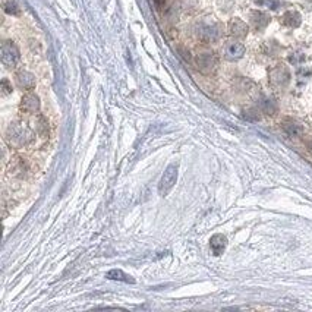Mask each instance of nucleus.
Returning a JSON list of instances; mask_svg holds the SVG:
<instances>
[{"label":"nucleus","instance_id":"nucleus-1","mask_svg":"<svg viewBox=\"0 0 312 312\" xmlns=\"http://www.w3.org/2000/svg\"><path fill=\"white\" fill-rule=\"evenodd\" d=\"M36 134L34 131L27 126L25 123H14L8 128L6 132V142L12 148H24L34 142Z\"/></svg>","mask_w":312,"mask_h":312},{"label":"nucleus","instance_id":"nucleus-8","mask_svg":"<svg viewBox=\"0 0 312 312\" xmlns=\"http://www.w3.org/2000/svg\"><path fill=\"white\" fill-rule=\"evenodd\" d=\"M289 81H290V74H289V71H287L283 65L278 66V68H275V69L271 72V82H273L274 85L283 87V85H286Z\"/></svg>","mask_w":312,"mask_h":312},{"label":"nucleus","instance_id":"nucleus-17","mask_svg":"<svg viewBox=\"0 0 312 312\" xmlns=\"http://www.w3.org/2000/svg\"><path fill=\"white\" fill-rule=\"evenodd\" d=\"M262 109H264L268 115H273V113L275 112V106L273 104V101H268V100L262 104Z\"/></svg>","mask_w":312,"mask_h":312},{"label":"nucleus","instance_id":"nucleus-13","mask_svg":"<svg viewBox=\"0 0 312 312\" xmlns=\"http://www.w3.org/2000/svg\"><path fill=\"white\" fill-rule=\"evenodd\" d=\"M201 37L205 41H215L220 37V28L215 25H208L201 31Z\"/></svg>","mask_w":312,"mask_h":312},{"label":"nucleus","instance_id":"nucleus-10","mask_svg":"<svg viewBox=\"0 0 312 312\" xmlns=\"http://www.w3.org/2000/svg\"><path fill=\"white\" fill-rule=\"evenodd\" d=\"M229 31L233 37L236 39H242L248 34V25L240 21V20H233L230 24H229Z\"/></svg>","mask_w":312,"mask_h":312},{"label":"nucleus","instance_id":"nucleus-11","mask_svg":"<svg viewBox=\"0 0 312 312\" xmlns=\"http://www.w3.org/2000/svg\"><path fill=\"white\" fill-rule=\"evenodd\" d=\"M226 237L223 234H214L210 240V246H211V251L214 255H221L223 251L226 249Z\"/></svg>","mask_w":312,"mask_h":312},{"label":"nucleus","instance_id":"nucleus-5","mask_svg":"<svg viewBox=\"0 0 312 312\" xmlns=\"http://www.w3.org/2000/svg\"><path fill=\"white\" fill-rule=\"evenodd\" d=\"M21 110L28 115H36L40 110V98L34 93H28L22 97Z\"/></svg>","mask_w":312,"mask_h":312},{"label":"nucleus","instance_id":"nucleus-3","mask_svg":"<svg viewBox=\"0 0 312 312\" xmlns=\"http://www.w3.org/2000/svg\"><path fill=\"white\" fill-rule=\"evenodd\" d=\"M21 55L18 47L12 41H5L2 46V62L8 68H15L20 63Z\"/></svg>","mask_w":312,"mask_h":312},{"label":"nucleus","instance_id":"nucleus-15","mask_svg":"<svg viewBox=\"0 0 312 312\" xmlns=\"http://www.w3.org/2000/svg\"><path fill=\"white\" fill-rule=\"evenodd\" d=\"M252 21L256 24V27H258V24H261V28H264V27L268 24V17L264 15V14H261V12H256V14L252 17Z\"/></svg>","mask_w":312,"mask_h":312},{"label":"nucleus","instance_id":"nucleus-2","mask_svg":"<svg viewBox=\"0 0 312 312\" xmlns=\"http://www.w3.org/2000/svg\"><path fill=\"white\" fill-rule=\"evenodd\" d=\"M177 163H172L167 166V169L164 170L163 176H161V180L158 183V192L161 196H166L172 189L173 186L176 185V180H177Z\"/></svg>","mask_w":312,"mask_h":312},{"label":"nucleus","instance_id":"nucleus-12","mask_svg":"<svg viewBox=\"0 0 312 312\" xmlns=\"http://www.w3.org/2000/svg\"><path fill=\"white\" fill-rule=\"evenodd\" d=\"M106 277H107L109 280H119V281H125V283H131V284L135 283V280H134L129 274L123 273L122 270H116V268L107 271V273H106Z\"/></svg>","mask_w":312,"mask_h":312},{"label":"nucleus","instance_id":"nucleus-18","mask_svg":"<svg viewBox=\"0 0 312 312\" xmlns=\"http://www.w3.org/2000/svg\"><path fill=\"white\" fill-rule=\"evenodd\" d=\"M2 87H3V93H5V94H9V93H12V87H9V81H8V79H3V82H2Z\"/></svg>","mask_w":312,"mask_h":312},{"label":"nucleus","instance_id":"nucleus-7","mask_svg":"<svg viewBox=\"0 0 312 312\" xmlns=\"http://www.w3.org/2000/svg\"><path fill=\"white\" fill-rule=\"evenodd\" d=\"M281 129H283V132H284L287 136H290V138H299V136H302V134H303L302 125L297 123V122L293 120V119H284V120L281 122Z\"/></svg>","mask_w":312,"mask_h":312},{"label":"nucleus","instance_id":"nucleus-14","mask_svg":"<svg viewBox=\"0 0 312 312\" xmlns=\"http://www.w3.org/2000/svg\"><path fill=\"white\" fill-rule=\"evenodd\" d=\"M36 131L40 136H46L49 134V123L46 120L44 116H39L37 119V125H36Z\"/></svg>","mask_w":312,"mask_h":312},{"label":"nucleus","instance_id":"nucleus-4","mask_svg":"<svg viewBox=\"0 0 312 312\" xmlns=\"http://www.w3.org/2000/svg\"><path fill=\"white\" fill-rule=\"evenodd\" d=\"M196 62H198V68H199V71L202 74L214 72L215 68H217V63H218V60H217L214 53H202V55L198 56Z\"/></svg>","mask_w":312,"mask_h":312},{"label":"nucleus","instance_id":"nucleus-6","mask_svg":"<svg viewBox=\"0 0 312 312\" xmlns=\"http://www.w3.org/2000/svg\"><path fill=\"white\" fill-rule=\"evenodd\" d=\"M245 55V47L242 43L237 41H230L224 47V58L227 60H239Z\"/></svg>","mask_w":312,"mask_h":312},{"label":"nucleus","instance_id":"nucleus-16","mask_svg":"<svg viewBox=\"0 0 312 312\" xmlns=\"http://www.w3.org/2000/svg\"><path fill=\"white\" fill-rule=\"evenodd\" d=\"M5 11L11 15H18L20 14V8L18 5L14 2V0H8V2H5Z\"/></svg>","mask_w":312,"mask_h":312},{"label":"nucleus","instance_id":"nucleus-9","mask_svg":"<svg viewBox=\"0 0 312 312\" xmlns=\"http://www.w3.org/2000/svg\"><path fill=\"white\" fill-rule=\"evenodd\" d=\"M17 84L22 90H33L36 87V78L33 74H30L27 71H21L17 74Z\"/></svg>","mask_w":312,"mask_h":312}]
</instances>
